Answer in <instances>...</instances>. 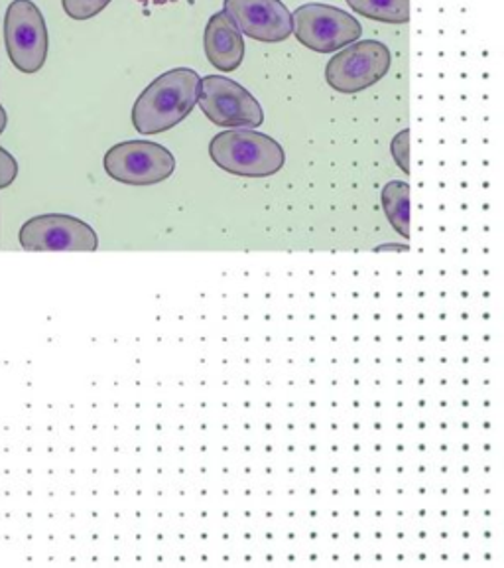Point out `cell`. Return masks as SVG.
Returning <instances> with one entry per match:
<instances>
[{
	"instance_id": "6da1fadb",
	"label": "cell",
	"mask_w": 504,
	"mask_h": 568,
	"mask_svg": "<svg viewBox=\"0 0 504 568\" xmlns=\"http://www.w3.org/2000/svg\"><path fill=\"white\" fill-rule=\"evenodd\" d=\"M199 80L202 78L187 68L162 73L136 99L134 129L141 134H158L182 123L197 103Z\"/></svg>"
},
{
	"instance_id": "7a4b0ae2",
	"label": "cell",
	"mask_w": 504,
	"mask_h": 568,
	"mask_svg": "<svg viewBox=\"0 0 504 568\" xmlns=\"http://www.w3.org/2000/svg\"><path fill=\"white\" fill-rule=\"evenodd\" d=\"M209 156L219 169L243 178L275 176L286 164L280 142L255 129H229L215 134L209 142Z\"/></svg>"
},
{
	"instance_id": "3957f363",
	"label": "cell",
	"mask_w": 504,
	"mask_h": 568,
	"mask_svg": "<svg viewBox=\"0 0 504 568\" xmlns=\"http://www.w3.org/2000/svg\"><path fill=\"white\" fill-rule=\"evenodd\" d=\"M4 44L18 71L32 75L48 58V27L42 10L32 0H12L4 14Z\"/></svg>"
},
{
	"instance_id": "277c9868",
	"label": "cell",
	"mask_w": 504,
	"mask_h": 568,
	"mask_svg": "<svg viewBox=\"0 0 504 568\" xmlns=\"http://www.w3.org/2000/svg\"><path fill=\"white\" fill-rule=\"evenodd\" d=\"M105 172L126 186H154L176 170L174 154L158 142H119L105 154Z\"/></svg>"
},
{
	"instance_id": "5b68a950",
	"label": "cell",
	"mask_w": 504,
	"mask_h": 568,
	"mask_svg": "<svg viewBox=\"0 0 504 568\" xmlns=\"http://www.w3.org/2000/svg\"><path fill=\"white\" fill-rule=\"evenodd\" d=\"M292 32L308 50L331 53L354 44L363 34V28L346 10L310 2L294 12Z\"/></svg>"
},
{
	"instance_id": "8992f818",
	"label": "cell",
	"mask_w": 504,
	"mask_h": 568,
	"mask_svg": "<svg viewBox=\"0 0 504 568\" xmlns=\"http://www.w3.org/2000/svg\"><path fill=\"white\" fill-rule=\"evenodd\" d=\"M197 103L217 126L257 129L265 123V111L257 99L237 81L223 75H205L199 80Z\"/></svg>"
},
{
	"instance_id": "52a82bcc",
	"label": "cell",
	"mask_w": 504,
	"mask_h": 568,
	"mask_svg": "<svg viewBox=\"0 0 504 568\" xmlns=\"http://www.w3.org/2000/svg\"><path fill=\"white\" fill-rule=\"evenodd\" d=\"M392 55L382 42L363 40L331 58L326 68V81L337 93L353 95L369 89L389 73Z\"/></svg>"
},
{
	"instance_id": "ba28073f",
	"label": "cell",
	"mask_w": 504,
	"mask_h": 568,
	"mask_svg": "<svg viewBox=\"0 0 504 568\" xmlns=\"http://www.w3.org/2000/svg\"><path fill=\"white\" fill-rule=\"evenodd\" d=\"M27 251H97L95 230L65 213H44L28 220L18 233Z\"/></svg>"
},
{
	"instance_id": "9c48e42d",
	"label": "cell",
	"mask_w": 504,
	"mask_h": 568,
	"mask_svg": "<svg viewBox=\"0 0 504 568\" xmlns=\"http://www.w3.org/2000/svg\"><path fill=\"white\" fill-rule=\"evenodd\" d=\"M223 12L240 34L265 44H278L292 34V14L282 0H225Z\"/></svg>"
},
{
	"instance_id": "30bf717a",
	"label": "cell",
	"mask_w": 504,
	"mask_h": 568,
	"mask_svg": "<svg viewBox=\"0 0 504 568\" xmlns=\"http://www.w3.org/2000/svg\"><path fill=\"white\" fill-rule=\"evenodd\" d=\"M205 58L219 71H235L245 58V40L225 12L209 18L204 32Z\"/></svg>"
},
{
	"instance_id": "8fae6325",
	"label": "cell",
	"mask_w": 504,
	"mask_h": 568,
	"mask_svg": "<svg viewBox=\"0 0 504 568\" xmlns=\"http://www.w3.org/2000/svg\"><path fill=\"white\" fill-rule=\"evenodd\" d=\"M382 210L389 217L390 225L402 237H410V186L407 182H389L382 187Z\"/></svg>"
},
{
	"instance_id": "7c38bea8",
	"label": "cell",
	"mask_w": 504,
	"mask_h": 568,
	"mask_svg": "<svg viewBox=\"0 0 504 568\" xmlns=\"http://www.w3.org/2000/svg\"><path fill=\"white\" fill-rule=\"evenodd\" d=\"M347 4L357 14L387 24L410 22V0H347Z\"/></svg>"
},
{
	"instance_id": "4fadbf2b",
	"label": "cell",
	"mask_w": 504,
	"mask_h": 568,
	"mask_svg": "<svg viewBox=\"0 0 504 568\" xmlns=\"http://www.w3.org/2000/svg\"><path fill=\"white\" fill-rule=\"evenodd\" d=\"M111 0H62L63 10L71 20H89L101 14Z\"/></svg>"
},
{
	"instance_id": "5bb4252c",
	"label": "cell",
	"mask_w": 504,
	"mask_h": 568,
	"mask_svg": "<svg viewBox=\"0 0 504 568\" xmlns=\"http://www.w3.org/2000/svg\"><path fill=\"white\" fill-rule=\"evenodd\" d=\"M390 151H392V156L397 160L400 170H402L404 174H410V129L400 131V133L392 139Z\"/></svg>"
},
{
	"instance_id": "9a60e30c",
	"label": "cell",
	"mask_w": 504,
	"mask_h": 568,
	"mask_svg": "<svg viewBox=\"0 0 504 568\" xmlns=\"http://www.w3.org/2000/svg\"><path fill=\"white\" fill-rule=\"evenodd\" d=\"M17 174V159L7 149H0V187H9Z\"/></svg>"
},
{
	"instance_id": "2e32d148",
	"label": "cell",
	"mask_w": 504,
	"mask_h": 568,
	"mask_svg": "<svg viewBox=\"0 0 504 568\" xmlns=\"http://www.w3.org/2000/svg\"><path fill=\"white\" fill-rule=\"evenodd\" d=\"M7 131V109L0 105V133Z\"/></svg>"
},
{
	"instance_id": "e0dca14e",
	"label": "cell",
	"mask_w": 504,
	"mask_h": 568,
	"mask_svg": "<svg viewBox=\"0 0 504 568\" xmlns=\"http://www.w3.org/2000/svg\"><path fill=\"white\" fill-rule=\"evenodd\" d=\"M136 2H141V4H168V2H176V0H136Z\"/></svg>"
}]
</instances>
